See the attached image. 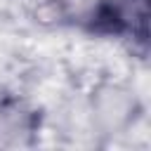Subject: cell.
Returning <instances> with one entry per match:
<instances>
[{"label": "cell", "mask_w": 151, "mask_h": 151, "mask_svg": "<svg viewBox=\"0 0 151 151\" xmlns=\"http://www.w3.org/2000/svg\"><path fill=\"white\" fill-rule=\"evenodd\" d=\"M85 21L92 33L127 38L144 47L149 38V0H99Z\"/></svg>", "instance_id": "cell-1"}, {"label": "cell", "mask_w": 151, "mask_h": 151, "mask_svg": "<svg viewBox=\"0 0 151 151\" xmlns=\"http://www.w3.org/2000/svg\"><path fill=\"white\" fill-rule=\"evenodd\" d=\"M38 127L40 116L28 104L19 99H7L0 104V149L31 144Z\"/></svg>", "instance_id": "cell-2"}]
</instances>
